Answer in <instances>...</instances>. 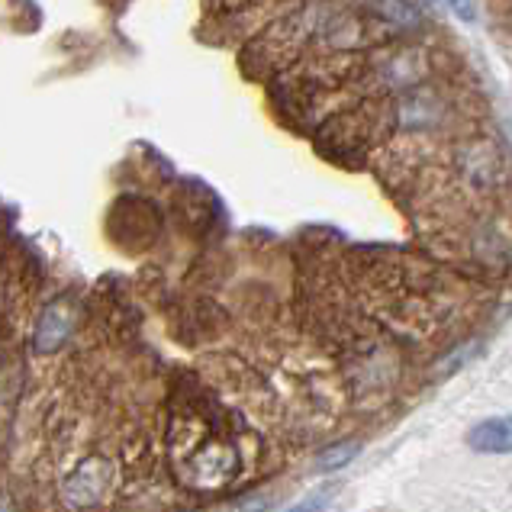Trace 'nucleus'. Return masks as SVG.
<instances>
[{
    "label": "nucleus",
    "instance_id": "obj_4",
    "mask_svg": "<svg viewBox=\"0 0 512 512\" xmlns=\"http://www.w3.org/2000/svg\"><path fill=\"white\" fill-rule=\"evenodd\" d=\"M445 4H448L451 10H455L461 20H467V23L474 20V7H471V0H445Z\"/></svg>",
    "mask_w": 512,
    "mask_h": 512
},
{
    "label": "nucleus",
    "instance_id": "obj_1",
    "mask_svg": "<svg viewBox=\"0 0 512 512\" xmlns=\"http://www.w3.org/2000/svg\"><path fill=\"white\" fill-rule=\"evenodd\" d=\"M467 448L477 455H512V416H493L467 432Z\"/></svg>",
    "mask_w": 512,
    "mask_h": 512
},
{
    "label": "nucleus",
    "instance_id": "obj_2",
    "mask_svg": "<svg viewBox=\"0 0 512 512\" xmlns=\"http://www.w3.org/2000/svg\"><path fill=\"white\" fill-rule=\"evenodd\" d=\"M358 451H361V445H355V442L335 445V448L323 451V455H319V471H339V467H345L351 458L358 455Z\"/></svg>",
    "mask_w": 512,
    "mask_h": 512
},
{
    "label": "nucleus",
    "instance_id": "obj_3",
    "mask_svg": "<svg viewBox=\"0 0 512 512\" xmlns=\"http://www.w3.org/2000/svg\"><path fill=\"white\" fill-rule=\"evenodd\" d=\"M329 503H332V490H316V493H310V496H306L303 503L290 506L287 512H323V509H326Z\"/></svg>",
    "mask_w": 512,
    "mask_h": 512
}]
</instances>
